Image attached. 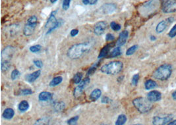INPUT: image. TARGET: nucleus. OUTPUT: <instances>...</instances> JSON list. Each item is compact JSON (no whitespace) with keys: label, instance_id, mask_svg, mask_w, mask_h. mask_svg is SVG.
Instances as JSON below:
<instances>
[{"label":"nucleus","instance_id":"nucleus-1","mask_svg":"<svg viewBox=\"0 0 176 125\" xmlns=\"http://www.w3.org/2000/svg\"><path fill=\"white\" fill-rule=\"evenodd\" d=\"M92 47L89 42L81 43L73 45L67 51V56L71 59H77L89 52Z\"/></svg>","mask_w":176,"mask_h":125},{"label":"nucleus","instance_id":"nucleus-2","mask_svg":"<svg viewBox=\"0 0 176 125\" xmlns=\"http://www.w3.org/2000/svg\"><path fill=\"white\" fill-rule=\"evenodd\" d=\"M124 68V64L120 61H111L105 64L100 68L102 73L108 75H115L120 73Z\"/></svg>","mask_w":176,"mask_h":125},{"label":"nucleus","instance_id":"nucleus-3","mask_svg":"<svg viewBox=\"0 0 176 125\" xmlns=\"http://www.w3.org/2000/svg\"><path fill=\"white\" fill-rule=\"evenodd\" d=\"M172 73V67L169 64H164L156 69L153 73L154 78L159 80H166Z\"/></svg>","mask_w":176,"mask_h":125},{"label":"nucleus","instance_id":"nucleus-4","mask_svg":"<svg viewBox=\"0 0 176 125\" xmlns=\"http://www.w3.org/2000/svg\"><path fill=\"white\" fill-rule=\"evenodd\" d=\"M133 104L140 113H146L152 109V102L148 99L139 97L133 100Z\"/></svg>","mask_w":176,"mask_h":125},{"label":"nucleus","instance_id":"nucleus-5","mask_svg":"<svg viewBox=\"0 0 176 125\" xmlns=\"http://www.w3.org/2000/svg\"><path fill=\"white\" fill-rule=\"evenodd\" d=\"M56 13V11H53L50 14L48 21H47L46 23L45 28L48 29L46 32V35L51 33L53 31H55L56 29H57L62 25L63 21L61 20H57L56 19V17L55 16Z\"/></svg>","mask_w":176,"mask_h":125},{"label":"nucleus","instance_id":"nucleus-6","mask_svg":"<svg viewBox=\"0 0 176 125\" xmlns=\"http://www.w3.org/2000/svg\"><path fill=\"white\" fill-rule=\"evenodd\" d=\"M162 9L165 13L176 12V0H162Z\"/></svg>","mask_w":176,"mask_h":125},{"label":"nucleus","instance_id":"nucleus-7","mask_svg":"<svg viewBox=\"0 0 176 125\" xmlns=\"http://www.w3.org/2000/svg\"><path fill=\"white\" fill-rule=\"evenodd\" d=\"M15 51V47L13 46H7L2 51L1 61H10L12 59Z\"/></svg>","mask_w":176,"mask_h":125},{"label":"nucleus","instance_id":"nucleus-8","mask_svg":"<svg viewBox=\"0 0 176 125\" xmlns=\"http://www.w3.org/2000/svg\"><path fill=\"white\" fill-rule=\"evenodd\" d=\"M173 115H168L164 117L155 116L152 119V124L155 125L168 124L173 119Z\"/></svg>","mask_w":176,"mask_h":125},{"label":"nucleus","instance_id":"nucleus-9","mask_svg":"<svg viewBox=\"0 0 176 125\" xmlns=\"http://www.w3.org/2000/svg\"><path fill=\"white\" fill-rule=\"evenodd\" d=\"M174 19L172 17L168 18V19L162 21L159 23L158 24L156 27V31L157 33H162L164 31H165L166 28L168 27V26L171 24L174 21Z\"/></svg>","mask_w":176,"mask_h":125},{"label":"nucleus","instance_id":"nucleus-10","mask_svg":"<svg viewBox=\"0 0 176 125\" xmlns=\"http://www.w3.org/2000/svg\"><path fill=\"white\" fill-rule=\"evenodd\" d=\"M107 28V23L105 21L98 22L94 28V33L97 36H100L104 34Z\"/></svg>","mask_w":176,"mask_h":125},{"label":"nucleus","instance_id":"nucleus-11","mask_svg":"<svg viewBox=\"0 0 176 125\" xmlns=\"http://www.w3.org/2000/svg\"><path fill=\"white\" fill-rule=\"evenodd\" d=\"M37 25V23H32L27 22L25 25L24 29H23V34L26 36H32L36 29Z\"/></svg>","mask_w":176,"mask_h":125},{"label":"nucleus","instance_id":"nucleus-12","mask_svg":"<svg viewBox=\"0 0 176 125\" xmlns=\"http://www.w3.org/2000/svg\"><path fill=\"white\" fill-rule=\"evenodd\" d=\"M117 9L116 5L114 3H105L103 5L101 8L100 11L104 14H111L114 13Z\"/></svg>","mask_w":176,"mask_h":125},{"label":"nucleus","instance_id":"nucleus-13","mask_svg":"<svg viewBox=\"0 0 176 125\" xmlns=\"http://www.w3.org/2000/svg\"><path fill=\"white\" fill-rule=\"evenodd\" d=\"M147 98L152 102H156L160 101L162 99V94L156 90L151 91L147 94Z\"/></svg>","mask_w":176,"mask_h":125},{"label":"nucleus","instance_id":"nucleus-14","mask_svg":"<svg viewBox=\"0 0 176 125\" xmlns=\"http://www.w3.org/2000/svg\"><path fill=\"white\" fill-rule=\"evenodd\" d=\"M129 36V32L127 31H122L119 36V38L117 40L116 42V46H122L125 45L126 43V41L127 40Z\"/></svg>","mask_w":176,"mask_h":125},{"label":"nucleus","instance_id":"nucleus-15","mask_svg":"<svg viewBox=\"0 0 176 125\" xmlns=\"http://www.w3.org/2000/svg\"><path fill=\"white\" fill-rule=\"evenodd\" d=\"M41 75V70H38L37 71H34L32 73L28 74L27 75L25 76V80L30 83H32L36 81Z\"/></svg>","mask_w":176,"mask_h":125},{"label":"nucleus","instance_id":"nucleus-16","mask_svg":"<svg viewBox=\"0 0 176 125\" xmlns=\"http://www.w3.org/2000/svg\"><path fill=\"white\" fill-rule=\"evenodd\" d=\"M53 94L48 92H42L38 96V99L40 102H48L52 99Z\"/></svg>","mask_w":176,"mask_h":125},{"label":"nucleus","instance_id":"nucleus-17","mask_svg":"<svg viewBox=\"0 0 176 125\" xmlns=\"http://www.w3.org/2000/svg\"><path fill=\"white\" fill-rule=\"evenodd\" d=\"M102 96V91L100 89H95L91 94H90L89 99L92 101V102H96Z\"/></svg>","mask_w":176,"mask_h":125},{"label":"nucleus","instance_id":"nucleus-18","mask_svg":"<svg viewBox=\"0 0 176 125\" xmlns=\"http://www.w3.org/2000/svg\"><path fill=\"white\" fill-rule=\"evenodd\" d=\"M15 115V111L13 109L11 108H7L5 109L2 114V117L7 120L12 119Z\"/></svg>","mask_w":176,"mask_h":125},{"label":"nucleus","instance_id":"nucleus-19","mask_svg":"<svg viewBox=\"0 0 176 125\" xmlns=\"http://www.w3.org/2000/svg\"><path fill=\"white\" fill-rule=\"evenodd\" d=\"M110 48H111V44H107L105 45L103 48L100 51V53L98 55V59H102L105 57H107L110 51Z\"/></svg>","mask_w":176,"mask_h":125},{"label":"nucleus","instance_id":"nucleus-20","mask_svg":"<svg viewBox=\"0 0 176 125\" xmlns=\"http://www.w3.org/2000/svg\"><path fill=\"white\" fill-rule=\"evenodd\" d=\"M85 88L86 87L85 86L82 85L81 84H80V83H79V85L74 89V91H73L74 97L76 98H79L81 96V95L83 94Z\"/></svg>","mask_w":176,"mask_h":125},{"label":"nucleus","instance_id":"nucleus-21","mask_svg":"<svg viewBox=\"0 0 176 125\" xmlns=\"http://www.w3.org/2000/svg\"><path fill=\"white\" fill-rule=\"evenodd\" d=\"M157 86V83L151 79H149L147 80H146L144 82V88L146 90H150L152 89H154Z\"/></svg>","mask_w":176,"mask_h":125},{"label":"nucleus","instance_id":"nucleus-22","mask_svg":"<svg viewBox=\"0 0 176 125\" xmlns=\"http://www.w3.org/2000/svg\"><path fill=\"white\" fill-rule=\"evenodd\" d=\"M122 54L121 51V48L120 46H117L116 47L111 51L108 55V58H114V57H116L120 56Z\"/></svg>","mask_w":176,"mask_h":125},{"label":"nucleus","instance_id":"nucleus-23","mask_svg":"<svg viewBox=\"0 0 176 125\" xmlns=\"http://www.w3.org/2000/svg\"><path fill=\"white\" fill-rule=\"evenodd\" d=\"M29 107H30V105H29L27 101L22 100L19 103L18 105V109L21 112H25L28 111V109H29Z\"/></svg>","mask_w":176,"mask_h":125},{"label":"nucleus","instance_id":"nucleus-24","mask_svg":"<svg viewBox=\"0 0 176 125\" xmlns=\"http://www.w3.org/2000/svg\"><path fill=\"white\" fill-rule=\"evenodd\" d=\"M63 81V78L60 76H58L56 77H54V79H53L49 84V86L50 87H55L58 86L59 84H60Z\"/></svg>","mask_w":176,"mask_h":125},{"label":"nucleus","instance_id":"nucleus-25","mask_svg":"<svg viewBox=\"0 0 176 125\" xmlns=\"http://www.w3.org/2000/svg\"><path fill=\"white\" fill-rule=\"evenodd\" d=\"M54 109L56 112H61L63 110H64L66 108V105L63 102H56L54 105Z\"/></svg>","mask_w":176,"mask_h":125},{"label":"nucleus","instance_id":"nucleus-26","mask_svg":"<svg viewBox=\"0 0 176 125\" xmlns=\"http://www.w3.org/2000/svg\"><path fill=\"white\" fill-rule=\"evenodd\" d=\"M127 120V118L125 115H124V114L120 115L117 118V120L115 123V125H123L126 123Z\"/></svg>","mask_w":176,"mask_h":125},{"label":"nucleus","instance_id":"nucleus-27","mask_svg":"<svg viewBox=\"0 0 176 125\" xmlns=\"http://www.w3.org/2000/svg\"><path fill=\"white\" fill-rule=\"evenodd\" d=\"M83 73H76L74 75L73 78V82L75 83V84H79V83L81 82L82 79H83Z\"/></svg>","mask_w":176,"mask_h":125},{"label":"nucleus","instance_id":"nucleus-28","mask_svg":"<svg viewBox=\"0 0 176 125\" xmlns=\"http://www.w3.org/2000/svg\"><path fill=\"white\" fill-rule=\"evenodd\" d=\"M138 48H139L138 45H134V46L130 47V48H129L126 51V55H127V56L132 55L133 54H134V53L136 52V51L138 50Z\"/></svg>","mask_w":176,"mask_h":125},{"label":"nucleus","instance_id":"nucleus-29","mask_svg":"<svg viewBox=\"0 0 176 125\" xmlns=\"http://www.w3.org/2000/svg\"><path fill=\"white\" fill-rule=\"evenodd\" d=\"M21 76V73L18 69H14L11 74V79L12 80H15L18 79Z\"/></svg>","mask_w":176,"mask_h":125},{"label":"nucleus","instance_id":"nucleus-30","mask_svg":"<svg viewBox=\"0 0 176 125\" xmlns=\"http://www.w3.org/2000/svg\"><path fill=\"white\" fill-rule=\"evenodd\" d=\"M50 120L48 117H43L37 120L34 124H50Z\"/></svg>","mask_w":176,"mask_h":125},{"label":"nucleus","instance_id":"nucleus-31","mask_svg":"<svg viewBox=\"0 0 176 125\" xmlns=\"http://www.w3.org/2000/svg\"><path fill=\"white\" fill-rule=\"evenodd\" d=\"M98 63H96L94 64L93 65H92L91 67H90L89 69L88 70V71H87V73H86L87 76L92 75H93L94 73H95V72L96 70V69H97V67L98 66Z\"/></svg>","mask_w":176,"mask_h":125},{"label":"nucleus","instance_id":"nucleus-32","mask_svg":"<svg viewBox=\"0 0 176 125\" xmlns=\"http://www.w3.org/2000/svg\"><path fill=\"white\" fill-rule=\"evenodd\" d=\"M32 94H33V92L31 89H22V90H21L19 92V95L22 96H28V95H31Z\"/></svg>","mask_w":176,"mask_h":125},{"label":"nucleus","instance_id":"nucleus-33","mask_svg":"<svg viewBox=\"0 0 176 125\" xmlns=\"http://www.w3.org/2000/svg\"><path fill=\"white\" fill-rule=\"evenodd\" d=\"M110 27L114 31H119L121 28V26L120 25V24H117L114 21L111 22L110 23Z\"/></svg>","mask_w":176,"mask_h":125},{"label":"nucleus","instance_id":"nucleus-34","mask_svg":"<svg viewBox=\"0 0 176 125\" xmlns=\"http://www.w3.org/2000/svg\"><path fill=\"white\" fill-rule=\"evenodd\" d=\"M29 50H30V51L32 53H38L41 51V50H42V46L38 44L34 45V46H31L30 48H29Z\"/></svg>","mask_w":176,"mask_h":125},{"label":"nucleus","instance_id":"nucleus-35","mask_svg":"<svg viewBox=\"0 0 176 125\" xmlns=\"http://www.w3.org/2000/svg\"><path fill=\"white\" fill-rule=\"evenodd\" d=\"M139 80V74H135L133 75L131 79V84L134 86H136L138 84V82Z\"/></svg>","mask_w":176,"mask_h":125},{"label":"nucleus","instance_id":"nucleus-36","mask_svg":"<svg viewBox=\"0 0 176 125\" xmlns=\"http://www.w3.org/2000/svg\"><path fill=\"white\" fill-rule=\"evenodd\" d=\"M72 0H63V3H62V8L64 11H67L69 7H70V3H71Z\"/></svg>","mask_w":176,"mask_h":125},{"label":"nucleus","instance_id":"nucleus-37","mask_svg":"<svg viewBox=\"0 0 176 125\" xmlns=\"http://www.w3.org/2000/svg\"><path fill=\"white\" fill-rule=\"evenodd\" d=\"M168 36L169 38H173L176 36V24L172 27V28L170 30V31L168 33Z\"/></svg>","mask_w":176,"mask_h":125},{"label":"nucleus","instance_id":"nucleus-38","mask_svg":"<svg viewBox=\"0 0 176 125\" xmlns=\"http://www.w3.org/2000/svg\"><path fill=\"white\" fill-rule=\"evenodd\" d=\"M79 118V116L73 117L70 118L69 120L67 121V124H71H71H75L76 123H77V122L78 121Z\"/></svg>","mask_w":176,"mask_h":125},{"label":"nucleus","instance_id":"nucleus-39","mask_svg":"<svg viewBox=\"0 0 176 125\" xmlns=\"http://www.w3.org/2000/svg\"><path fill=\"white\" fill-rule=\"evenodd\" d=\"M33 63H34L35 66H36L38 68H39V69L42 68V67H43L42 61L41 60H39V59H36V60H34Z\"/></svg>","mask_w":176,"mask_h":125},{"label":"nucleus","instance_id":"nucleus-40","mask_svg":"<svg viewBox=\"0 0 176 125\" xmlns=\"http://www.w3.org/2000/svg\"><path fill=\"white\" fill-rule=\"evenodd\" d=\"M114 40H115V36L113 34L108 33L106 34V36H105V40L107 41H111Z\"/></svg>","mask_w":176,"mask_h":125},{"label":"nucleus","instance_id":"nucleus-41","mask_svg":"<svg viewBox=\"0 0 176 125\" xmlns=\"http://www.w3.org/2000/svg\"><path fill=\"white\" fill-rule=\"evenodd\" d=\"M111 102V100L108 96H103L101 99V102L102 103L107 104V103H110Z\"/></svg>","mask_w":176,"mask_h":125},{"label":"nucleus","instance_id":"nucleus-42","mask_svg":"<svg viewBox=\"0 0 176 125\" xmlns=\"http://www.w3.org/2000/svg\"><path fill=\"white\" fill-rule=\"evenodd\" d=\"M79 30L77 29H73L72 31H71V32H70V35H71V36L72 37H75L77 36L78 34H79Z\"/></svg>","mask_w":176,"mask_h":125},{"label":"nucleus","instance_id":"nucleus-43","mask_svg":"<svg viewBox=\"0 0 176 125\" xmlns=\"http://www.w3.org/2000/svg\"><path fill=\"white\" fill-rule=\"evenodd\" d=\"M98 0H89L90 5H95L98 2Z\"/></svg>","mask_w":176,"mask_h":125},{"label":"nucleus","instance_id":"nucleus-44","mask_svg":"<svg viewBox=\"0 0 176 125\" xmlns=\"http://www.w3.org/2000/svg\"><path fill=\"white\" fill-rule=\"evenodd\" d=\"M124 76H120L118 78H117V82H121L123 80H124Z\"/></svg>","mask_w":176,"mask_h":125},{"label":"nucleus","instance_id":"nucleus-45","mask_svg":"<svg viewBox=\"0 0 176 125\" xmlns=\"http://www.w3.org/2000/svg\"><path fill=\"white\" fill-rule=\"evenodd\" d=\"M82 2H83V3L84 5H85L90 4L89 0H82Z\"/></svg>","mask_w":176,"mask_h":125},{"label":"nucleus","instance_id":"nucleus-46","mask_svg":"<svg viewBox=\"0 0 176 125\" xmlns=\"http://www.w3.org/2000/svg\"><path fill=\"white\" fill-rule=\"evenodd\" d=\"M172 98L174 99V100H176V90L172 93Z\"/></svg>","mask_w":176,"mask_h":125},{"label":"nucleus","instance_id":"nucleus-47","mask_svg":"<svg viewBox=\"0 0 176 125\" xmlns=\"http://www.w3.org/2000/svg\"><path fill=\"white\" fill-rule=\"evenodd\" d=\"M168 124H169V125H176V120L173 121H172Z\"/></svg>","mask_w":176,"mask_h":125},{"label":"nucleus","instance_id":"nucleus-48","mask_svg":"<svg viewBox=\"0 0 176 125\" xmlns=\"http://www.w3.org/2000/svg\"><path fill=\"white\" fill-rule=\"evenodd\" d=\"M150 39L152 41H154V40H156V37L154 36H151Z\"/></svg>","mask_w":176,"mask_h":125},{"label":"nucleus","instance_id":"nucleus-49","mask_svg":"<svg viewBox=\"0 0 176 125\" xmlns=\"http://www.w3.org/2000/svg\"><path fill=\"white\" fill-rule=\"evenodd\" d=\"M50 2H51V3H56V2L57 1V0H50Z\"/></svg>","mask_w":176,"mask_h":125}]
</instances>
